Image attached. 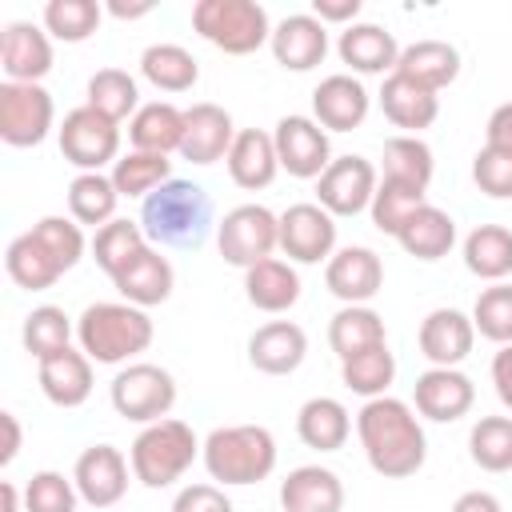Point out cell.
Returning <instances> with one entry per match:
<instances>
[{"instance_id":"obj_1","label":"cell","mask_w":512,"mask_h":512,"mask_svg":"<svg viewBox=\"0 0 512 512\" xmlns=\"http://www.w3.org/2000/svg\"><path fill=\"white\" fill-rule=\"evenodd\" d=\"M356 436L376 476L384 480H408L428 460V440L416 420V412L396 396L364 400L356 412Z\"/></svg>"},{"instance_id":"obj_2","label":"cell","mask_w":512,"mask_h":512,"mask_svg":"<svg viewBox=\"0 0 512 512\" xmlns=\"http://www.w3.org/2000/svg\"><path fill=\"white\" fill-rule=\"evenodd\" d=\"M212 224V196L192 180L172 176L140 204V228L152 248H200Z\"/></svg>"},{"instance_id":"obj_3","label":"cell","mask_w":512,"mask_h":512,"mask_svg":"<svg viewBox=\"0 0 512 512\" xmlns=\"http://www.w3.org/2000/svg\"><path fill=\"white\" fill-rule=\"evenodd\" d=\"M152 316L128 300H100L76 316L80 352L96 364H124L152 344Z\"/></svg>"},{"instance_id":"obj_4","label":"cell","mask_w":512,"mask_h":512,"mask_svg":"<svg viewBox=\"0 0 512 512\" xmlns=\"http://www.w3.org/2000/svg\"><path fill=\"white\" fill-rule=\"evenodd\" d=\"M200 456L220 484H260L276 468V436L264 424H224L208 432Z\"/></svg>"},{"instance_id":"obj_5","label":"cell","mask_w":512,"mask_h":512,"mask_svg":"<svg viewBox=\"0 0 512 512\" xmlns=\"http://www.w3.org/2000/svg\"><path fill=\"white\" fill-rule=\"evenodd\" d=\"M200 448L204 444L196 440V432L184 420L164 416V420L140 428V436L128 448V464H132V476L144 488H168L192 468Z\"/></svg>"},{"instance_id":"obj_6","label":"cell","mask_w":512,"mask_h":512,"mask_svg":"<svg viewBox=\"0 0 512 512\" xmlns=\"http://www.w3.org/2000/svg\"><path fill=\"white\" fill-rule=\"evenodd\" d=\"M192 28L228 56H248L272 40L268 12L256 0H196Z\"/></svg>"},{"instance_id":"obj_7","label":"cell","mask_w":512,"mask_h":512,"mask_svg":"<svg viewBox=\"0 0 512 512\" xmlns=\"http://www.w3.org/2000/svg\"><path fill=\"white\" fill-rule=\"evenodd\" d=\"M108 400H112L116 416H124V420H132V424H156L176 404V380L160 364H128V368H120L112 376Z\"/></svg>"},{"instance_id":"obj_8","label":"cell","mask_w":512,"mask_h":512,"mask_svg":"<svg viewBox=\"0 0 512 512\" xmlns=\"http://www.w3.org/2000/svg\"><path fill=\"white\" fill-rule=\"evenodd\" d=\"M216 244L228 264L248 272L252 264L268 260L280 248V216L268 212L264 204H236L216 224Z\"/></svg>"},{"instance_id":"obj_9","label":"cell","mask_w":512,"mask_h":512,"mask_svg":"<svg viewBox=\"0 0 512 512\" xmlns=\"http://www.w3.org/2000/svg\"><path fill=\"white\" fill-rule=\"evenodd\" d=\"M56 140H60V156L80 172H100L104 164L120 160V124L100 116L88 104L64 116V124L56 128Z\"/></svg>"},{"instance_id":"obj_10","label":"cell","mask_w":512,"mask_h":512,"mask_svg":"<svg viewBox=\"0 0 512 512\" xmlns=\"http://www.w3.org/2000/svg\"><path fill=\"white\" fill-rule=\"evenodd\" d=\"M56 120L52 92L44 84H0V140L12 148H36Z\"/></svg>"},{"instance_id":"obj_11","label":"cell","mask_w":512,"mask_h":512,"mask_svg":"<svg viewBox=\"0 0 512 512\" xmlns=\"http://www.w3.org/2000/svg\"><path fill=\"white\" fill-rule=\"evenodd\" d=\"M280 168L296 180H320L324 168L332 164V144L328 132L312 116H280L272 128Z\"/></svg>"},{"instance_id":"obj_12","label":"cell","mask_w":512,"mask_h":512,"mask_svg":"<svg viewBox=\"0 0 512 512\" xmlns=\"http://www.w3.org/2000/svg\"><path fill=\"white\" fill-rule=\"evenodd\" d=\"M376 168L364 156H336L324 176L316 180V204L332 216H360L364 208H372L376 196Z\"/></svg>"},{"instance_id":"obj_13","label":"cell","mask_w":512,"mask_h":512,"mask_svg":"<svg viewBox=\"0 0 512 512\" xmlns=\"http://www.w3.org/2000/svg\"><path fill=\"white\" fill-rule=\"evenodd\" d=\"M280 248L296 264H320L336 248V216L320 204H288L280 212Z\"/></svg>"},{"instance_id":"obj_14","label":"cell","mask_w":512,"mask_h":512,"mask_svg":"<svg viewBox=\"0 0 512 512\" xmlns=\"http://www.w3.org/2000/svg\"><path fill=\"white\" fill-rule=\"evenodd\" d=\"M128 460L120 448L112 444H92L76 456V468H72V480H76V492L84 504L92 508H112L124 500L128 492Z\"/></svg>"},{"instance_id":"obj_15","label":"cell","mask_w":512,"mask_h":512,"mask_svg":"<svg viewBox=\"0 0 512 512\" xmlns=\"http://www.w3.org/2000/svg\"><path fill=\"white\" fill-rule=\"evenodd\" d=\"M368 108H372V96H368V88L352 72H332L312 92V120L324 132H352V128H360Z\"/></svg>"},{"instance_id":"obj_16","label":"cell","mask_w":512,"mask_h":512,"mask_svg":"<svg viewBox=\"0 0 512 512\" xmlns=\"http://www.w3.org/2000/svg\"><path fill=\"white\" fill-rule=\"evenodd\" d=\"M324 284L344 304H368L384 288V264H380V256L372 248L348 244V248H340V252L328 256Z\"/></svg>"},{"instance_id":"obj_17","label":"cell","mask_w":512,"mask_h":512,"mask_svg":"<svg viewBox=\"0 0 512 512\" xmlns=\"http://www.w3.org/2000/svg\"><path fill=\"white\" fill-rule=\"evenodd\" d=\"M0 68L12 84H40L52 72V40L28 20H12L0 32Z\"/></svg>"},{"instance_id":"obj_18","label":"cell","mask_w":512,"mask_h":512,"mask_svg":"<svg viewBox=\"0 0 512 512\" xmlns=\"http://www.w3.org/2000/svg\"><path fill=\"white\" fill-rule=\"evenodd\" d=\"M412 400H416V412L424 420L452 424V420L468 416V408L476 400V388L460 368H428V372L416 376Z\"/></svg>"},{"instance_id":"obj_19","label":"cell","mask_w":512,"mask_h":512,"mask_svg":"<svg viewBox=\"0 0 512 512\" xmlns=\"http://www.w3.org/2000/svg\"><path fill=\"white\" fill-rule=\"evenodd\" d=\"M416 344L432 360V368H456L460 360H468V352L476 344L472 316H464L460 308H432L420 320Z\"/></svg>"},{"instance_id":"obj_20","label":"cell","mask_w":512,"mask_h":512,"mask_svg":"<svg viewBox=\"0 0 512 512\" xmlns=\"http://www.w3.org/2000/svg\"><path fill=\"white\" fill-rule=\"evenodd\" d=\"M268 48H272V56H276L280 68H288V72H312L328 56V28L312 12H296V16H284L272 28Z\"/></svg>"},{"instance_id":"obj_21","label":"cell","mask_w":512,"mask_h":512,"mask_svg":"<svg viewBox=\"0 0 512 512\" xmlns=\"http://www.w3.org/2000/svg\"><path fill=\"white\" fill-rule=\"evenodd\" d=\"M308 336L292 320H268L248 336V364L264 376H288L304 364Z\"/></svg>"},{"instance_id":"obj_22","label":"cell","mask_w":512,"mask_h":512,"mask_svg":"<svg viewBox=\"0 0 512 512\" xmlns=\"http://www.w3.org/2000/svg\"><path fill=\"white\" fill-rule=\"evenodd\" d=\"M236 140V124L232 116L220 108V104H192L184 108V144H180V156L192 160V164H216L228 156Z\"/></svg>"},{"instance_id":"obj_23","label":"cell","mask_w":512,"mask_h":512,"mask_svg":"<svg viewBox=\"0 0 512 512\" xmlns=\"http://www.w3.org/2000/svg\"><path fill=\"white\" fill-rule=\"evenodd\" d=\"M336 52L340 60L360 72V76H392L396 72V60H400V44L388 28L380 24H348L336 40Z\"/></svg>"},{"instance_id":"obj_24","label":"cell","mask_w":512,"mask_h":512,"mask_svg":"<svg viewBox=\"0 0 512 512\" xmlns=\"http://www.w3.org/2000/svg\"><path fill=\"white\" fill-rule=\"evenodd\" d=\"M284 512H344V484L332 468L300 464L280 484Z\"/></svg>"},{"instance_id":"obj_25","label":"cell","mask_w":512,"mask_h":512,"mask_svg":"<svg viewBox=\"0 0 512 512\" xmlns=\"http://www.w3.org/2000/svg\"><path fill=\"white\" fill-rule=\"evenodd\" d=\"M224 160H228L232 184H240V188H248V192L268 188V184L276 180V172H280L276 140H272V132H264V128H240Z\"/></svg>"},{"instance_id":"obj_26","label":"cell","mask_w":512,"mask_h":512,"mask_svg":"<svg viewBox=\"0 0 512 512\" xmlns=\"http://www.w3.org/2000/svg\"><path fill=\"white\" fill-rule=\"evenodd\" d=\"M36 380H40V392L56 408H80L92 396V360L76 348H64V352L40 360Z\"/></svg>"},{"instance_id":"obj_27","label":"cell","mask_w":512,"mask_h":512,"mask_svg":"<svg viewBox=\"0 0 512 512\" xmlns=\"http://www.w3.org/2000/svg\"><path fill=\"white\" fill-rule=\"evenodd\" d=\"M380 112L396 128H404V136H416L420 128H428L440 116V96L428 92V88H420V84H412L408 76L392 72L380 84Z\"/></svg>"},{"instance_id":"obj_28","label":"cell","mask_w":512,"mask_h":512,"mask_svg":"<svg viewBox=\"0 0 512 512\" xmlns=\"http://www.w3.org/2000/svg\"><path fill=\"white\" fill-rule=\"evenodd\" d=\"M112 284H116L120 300H128V304H136V308H152V304H164V300L172 296L176 272H172L168 256H160V248L148 244Z\"/></svg>"},{"instance_id":"obj_29","label":"cell","mask_w":512,"mask_h":512,"mask_svg":"<svg viewBox=\"0 0 512 512\" xmlns=\"http://www.w3.org/2000/svg\"><path fill=\"white\" fill-rule=\"evenodd\" d=\"M396 72L428 92H440L460 76V52L448 40H416V44L400 48Z\"/></svg>"},{"instance_id":"obj_30","label":"cell","mask_w":512,"mask_h":512,"mask_svg":"<svg viewBox=\"0 0 512 512\" xmlns=\"http://www.w3.org/2000/svg\"><path fill=\"white\" fill-rule=\"evenodd\" d=\"M128 140H132L136 152H156V156L180 152V144H184V108H176L168 100L140 104V112L128 120Z\"/></svg>"},{"instance_id":"obj_31","label":"cell","mask_w":512,"mask_h":512,"mask_svg":"<svg viewBox=\"0 0 512 512\" xmlns=\"http://www.w3.org/2000/svg\"><path fill=\"white\" fill-rule=\"evenodd\" d=\"M348 432H352V416L340 400L332 396H312L300 404L296 412V436L304 440V448H316V452H336L348 444Z\"/></svg>"},{"instance_id":"obj_32","label":"cell","mask_w":512,"mask_h":512,"mask_svg":"<svg viewBox=\"0 0 512 512\" xmlns=\"http://www.w3.org/2000/svg\"><path fill=\"white\" fill-rule=\"evenodd\" d=\"M396 244H400L408 256L432 264V260H440V256L452 252V244H456V220H452L444 208L424 204V208H416V212L408 216V224L396 232Z\"/></svg>"},{"instance_id":"obj_33","label":"cell","mask_w":512,"mask_h":512,"mask_svg":"<svg viewBox=\"0 0 512 512\" xmlns=\"http://www.w3.org/2000/svg\"><path fill=\"white\" fill-rule=\"evenodd\" d=\"M244 296L260 312H272V316L276 312H288L300 300V276H296L292 264L268 256V260H260V264H252L244 272Z\"/></svg>"},{"instance_id":"obj_34","label":"cell","mask_w":512,"mask_h":512,"mask_svg":"<svg viewBox=\"0 0 512 512\" xmlns=\"http://www.w3.org/2000/svg\"><path fill=\"white\" fill-rule=\"evenodd\" d=\"M328 344L340 360L356 356V352H368L376 344H388L384 336V316L368 304H344L332 320H328Z\"/></svg>"},{"instance_id":"obj_35","label":"cell","mask_w":512,"mask_h":512,"mask_svg":"<svg viewBox=\"0 0 512 512\" xmlns=\"http://www.w3.org/2000/svg\"><path fill=\"white\" fill-rule=\"evenodd\" d=\"M464 268L492 284L512 276V232L504 224H476L464 236Z\"/></svg>"},{"instance_id":"obj_36","label":"cell","mask_w":512,"mask_h":512,"mask_svg":"<svg viewBox=\"0 0 512 512\" xmlns=\"http://www.w3.org/2000/svg\"><path fill=\"white\" fill-rule=\"evenodd\" d=\"M140 76L160 92H188L200 80V64L180 44H148L140 56Z\"/></svg>"},{"instance_id":"obj_37","label":"cell","mask_w":512,"mask_h":512,"mask_svg":"<svg viewBox=\"0 0 512 512\" xmlns=\"http://www.w3.org/2000/svg\"><path fill=\"white\" fill-rule=\"evenodd\" d=\"M116 184L112 176L104 172H76L72 184H68V212L76 224H88V228H104L108 220H116Z\"/></svg>"},{"instance_id":"obj_38","label":"cell","mask_w":512,"mask_h":512,"mask_svg":"<svg viewBox=\"0 0 512 512\" xmlns=\"http://www.w3.org/2000/svg\"><path fill=\"white\" fill-rule=\"evenodd\" d=\"M144 248H148L144 228L132 224V220H120V216L108 220L104 228H96V236H92V260H96V268H100L108 280H116Z\"/></svg>"},{"instance_id":"obj_39","label":"cell","mask_w":512,"mask_h":512,"mask_svg":"<svg viewBox=\"0 0 512 512\" xmlns=\"http://www.w3.org/2000/svg\"><path fill=\"white\" fill-rule=\"evenodd\" d=\"M4 268H8L12 284H20V288H28V292H44V288H52V284L64 276L60 264L44 252V244H40L32 232H20V236L8 244Z\"/></svg>"},{"instance_id":"obj_40","label":"cell","mask_w":512,"mask_h":512,"mask_svg":"<svg viewBox=\"0 0 512 512\" xmlns=\"http://www.w3.org/2000/svg\"><path fill=\"white\" fill-rule=\"evenodd\" d=\"M84 96H88V100H84L88 108H96L100 116H108V120H116V124L140 112L136 76H128L124 68H100V72L88 80Z\"/></svg>"},{"instance_id":"obj_41","label":"cell","mask_w":512,"mask_h":512,"mask_svg":"<svg viewBox=\"0 0 512 512\" xmlns=\"http://www.w3.org/2000/svg\"><path fill=\"white\" fill-rule=\"evenodd\" d=\"M340 380H344L348 392H356L364 400L388 396V384L396 380V356L388 352V344H376L368 352H356V356L340 360Z\"/></svg>"},{"instance_id":"obj_42","label":"cell","mask_w":512,"mask_h":512,"mask_svg":"<svg viewBox=\"0 0 512 512\" xmlns=\"http://www.w3.org/2000/svg\"><path fill=\"white\" fill-rule=\"evenodd\" d=\"M112 184L120 196H152L160 184L172 180V160L168 156H156V152H124L116 164H112Z\"/></svg>"},{"instance_id":"obj_43","label":"cell","mask_w":512,"mask_h":512,"mask_svg":"<svg viewBox=\"0 0 512 512\" xmlns=\"http://www.w3.org/2000/svg\"><path fill=\"white\" fill-rule=\"evenodd\" d=\"M468 456L484 472H512V416H480L468 432Z\"/></svg>"},{"instance_id":"obj_44","label":"cell","mask_w":512,"mask_h":512,"mask_svg":"<svg viewBox=\"0 0 512 512\" xmlns=\"http://www.w3.org/2000/svg\"><path fill=\"white\" fill-rule=\"evenodd\" d=\"M384 176L388 180H404V184H416V188H428L432 184V148L420 140V136H388L384 140Z\"/></svg>"},{"instance_id":"obj_45","label":"cell","mask_w":512,"mask_h":512,"mask_svg":"<svg viewBox=\"0 0 512 512\" xmlns=\"http://www.w3.org/2000/svg\"><path fill=\"white\" fill-rule=\"evenodd\" d=\"M424 192L428 188H416V184H404V180H388V176H380V184H376V196H372V224L384 232V236H396L404 224H408V216L416 212V208H424L428 200H424Z\"/></svg>"},{"instance_id":"obj_46","label":"cell","mask_w":512,"mask_h":512,"mask_svg":"<svg viewBox=\"0 0 512 512\" xmlns=\"http://www.w3.org/2000/svg\"><path fill=\"white\" fill-rule=\"evenodd\" d=\"M72 320H68V312L64 308H56V304H40V308H32L28 316H24V332H20V340H24V348L36 356V364L40 360H48V356H56V352H64V348H72L68 340H72Z\"/></svg>"},{"instance_id":"obj_47","label":"cell","mask_w":512,"mask_h":512,"mask_svg":"<svg viewBox=\"0 0 512 512\" xmlns=\"http://www.w3.org/2000/svg\"><path fill=\"white\" fill-rule=\"evenodd\" d=\"M104 20V8L96 0H48L44 4V32H52L64 44L88 40Z\"/></svg>"},{"instance_id":"obj_48","label":"cell","mask_w":512,"mask_h":512,"mask_svg":"<svg viewBox=\"0 0 512 512\" xmlns=\"http://www.w3.org/2000/svg\"><path fill=\"white\" fill-rule=\"evenodd\" d=\"M472 328L492 344H512V284H492L472 304Z\"/></svg>"},{"instance_id":"obj_49","label":"cell","mask_w":512,"mask_h":512,"mask_svg":"<svg viewBox=\"0 0 512 512\" xmlns=\"http://www.w3.org/2000/svg\"><path fill=\"white\" fill-rule=\"evenodd\" d=\"M28 232L44 244V252L60 264V272H68V268L80 264V256H84V232H80V224L72 216H44Z\"/></svg>"},{"instance_id":"obj_50","label":"cell","mask_w":512,"mask_h":512,"mask_svg":"<svg viewBox=\"0 0 512 512\" xmlns=\"http://www.w3.org/2000/svg\"><path fill=\"white\" fill-rule=\"evenodd\" d=\"M76 480H68L64 472H36L28 484H24V508L28 512H76Z\"/></svg>"},{"instance_id":"obj_51","label":"cell","mask_w":512,"mask_h":512,"mask_svg":"<svg viewBox=\"0 0 512 512\" xmlns=\"http://www.w3.org/2000/svg\"><path fill=\"white\" fill-rule=\"evenodd\" d=\"M472 180L484 196L492 200H512V152H500V148H480L476 160H472Z\"/></svg>"},{"instance_id":"obj_52","label":"cell","mask_w":512,"mask_h":512,"mask_svg":"<svg viewBox=\"0 0 512 512\" xmlns=\"http://www.w3.org/2000/svg\"><path fill=\"white\" fill-rule=\"evenodd\" d=\"M172 512H236L220 484H188L176 492Z\"/></svg>"},{"instance_id":"obj_53","label":"cell","mask_w":512,"mask_h":512,"mask_svg":"<svg viewBox=\"0 0 512 512\" xmlns=\"http://www.w3.org/2000/svg\"><path fill=\"white\" fill-rule=\"evenodd\" d=\"M484 144L488 148H500V152H512V100L492 108L488 124H484Z\"/></svg>"},{"instance_id":"obj_54","label":"cell","mask_w":512,"mask_h":512,"mask_svg":"<svg viewBox=\"0 0 512 512\" xmlns=\"http://www.w3.org/2000/svg\"><path fill=\"white\" fill-rule=\"evenodd\" d=\"M360 0H312V16L328 28V24H356L360 16Z\"/></svg>"},{"instance_id":"obj_55","label":"cell","mask_w":512,"mask_h":512,"mask_svg":"<svg viewBox=\"0 0 512 512\" xmlns=\"http://www.w3.org/2000/svg\"><path fill=\"white\" fill-rule=\"evenodd\" d=\"M492 384H496L500 404L512 412V344H504V348L492 356Z\"/></svg>"},{"instance_id":"obj_56","label":"cell","mask_w":512,"mask_h":512,"mask_svg":"<svg viewBox=\"0 0 512 512\" xmlns=\"http://www.w3.org/2000/svg\"><path fill=\"white\" fill-rule=\"evenodd\" d=\"M452 512H504V508H500V500H496L492 492H480V488H472V492L456 496Z\"/></svg>"},{"instance_id":"obj_57","label":"cell","mask_w":512,"mask_h":512,"mask_svg":"<svg viewBox=\"0 0 512 512\" xmlns=\"http://www.w3.org/2000/svg\"><path fill=\"white\" fill-rule=\"evenodd\" d=\"M0 424H4V452H0V464H12L16 452H20V420L12 412H0Z\"/></svg>"},{"instance_id":"obj_58","label":"cell","mask_w":512,"mask_h":512,"mask_svg":"<svg viewBox=\"0 0 512 512\" xmlns=\"http://www.w3.org/2000/svg\"><path fill=\"white\" fill-rule=\"evenodd\" d=\"M108 12H112L116 20H140V16H148V12H152V0H140V4H124V0H112V4H108Z\"/></svg>"},{"instance_id":"obj_59","label":"cell","mask_w":512,"mask_h":512,"mask_svg":"<svg viewBox=\"0 0 512 512\" xmlns=\"http://www.w3.org/2000/svg\"><path fill=\"white\" fill-rule=\"evenodd\" d=\"M0 512H16V484L12 480L0 484Z\"/></svg>"}]
</instances>
